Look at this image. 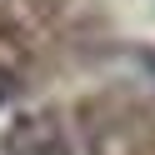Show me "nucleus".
I'll return each instance as SVG.
<instances>
[{
    "instance_id": "1",
    "label": "nucleus",
    "mask_w": 155,
    "mask_h": 155,
    "mask_svg": "<svg viewBox=\"0 0 155 155\" xmlns=\"http://www.w3.org/2000/svg\"><path fill=\"white\" fill-rule=\"evenodd\" d=\"M0 155H75L65 125L55 120L50 110H25L5 125L0 135Z\"/></svg>"
},
{
    "instance_id": "2",
    "label": "nucleus",
    "mask_w": 155,
    "mask_h": 155,
    "mask_svg": "<svg viewBox=\"0 0 155 155\" xmlns=\"http://www.w3.org/2000/svg\"><path fill=\"white\" fill-rule=\"evenodd\" d=\"M15 95H20V80H15V70H5V65H0V110H5Z\"/></svg>"
}]
</instances>
